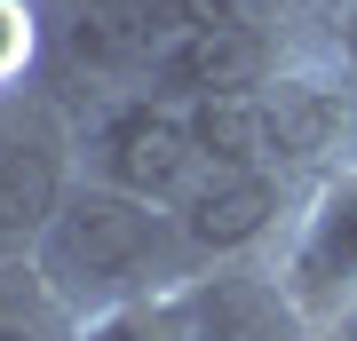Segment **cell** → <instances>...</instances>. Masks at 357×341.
<instances>
[{
  "instance_id": "cell-1",
  "label": "cell",
  "mask_w": 357,
  "mask_h": 341,
  "mask_svg": "<svg viewBox=\"0 0 357 341\" xmlns=\"http://www.w3.org/2000/svg\"><path fill=\"white\" fill-rule=\"evenodd\" d=\"M32 262L56 278V294L79 317H96V310H128V302L175 294L199 270V254L183 238L175 206H151L135 190H112V183L79 175L64 190V206H56V222L40 230Z\"/></svg>"
},
{
  "instance_id": "cell-2",
  "label": "cell",
  "mask_w": 357,
  "mask_h": 341,
  "mask_svg": "<svg viewBox=\"0 0 357 341\" xmlns=\"http://www.w3.org/2000/svg\"><path fill=\"white\" fill-rule=\"evenodd\" d=\"M159 40H167L159 0H40V88L79 119L143 88Z\"/></svg>"
},
{
  "instance_id": "cell-3",
  "label": "cell",
  "mask_w": 357,
  "mask_h": 341,
  "mask_svg": "<svg viewBox=\"0 0 357 341\" xmlns=\"http://www.w3.org/2000/svg\"><path fill=\"white\" fill-rule=\"evenodd\" d=\"M79 135V175L88 183H112V190H135L151 206H183L191 183L206 175V151L191 135V112L159 88H128L112 103L72 119Z\"/></svg>"
},
{
  "instance_id": "cell-4",
  "label": "cell",
  "mask_w": 357,
  "mask_h": 341,
  "mask_svg": "<svg viewBox=\"0 0 357 341\" xmlns=\"http://www.w3.org/2000/svg\"><path fill=\"white\" fill-rule=\"evenodd\" d=\"M72 183H79L72 112L48 88H8L0 96V254H32Z\"/></svg>"
},
{
  "instance_id": "cell-5",
  "label": "cell",
  "mask_w": 357,
  "mask_h": 341,
  "mask_svg": "<svg viewBox=\"0 0 357 341\" xmlns=\"http://www.w3.org/2000/svg\"><path fill=\"white\" fill-rule=\"evenodd\" d=\"M262 119H270V167L302 190L357 159V79L326 48H302L262 88Z\"/></svg>"
},
{
  "instance_id": "cell-6",
  "label": "cell",
  "mask_w": 357,
  "mask_h": 341,
  "mask_svg": "<svg viewBox=\"0 0 357 341\" xmlns=\"http://www.w3.org/2000/svg\"><path fill=\"white\" fill-rule=\"evenodd\" d=\"M167 333L175 341H310L318 326L302 317L278 254H246V262H199L175 294H159Z\"/></svg>"
},
{
  "instance_id": "cell-7",
  "label": "cell",
  "mask_w": 357,
  "mask_h": 341,
  "mask_svg": "<svg viewBox=\"0 0 357 341\" xmlns=\"http://www.w3.org/2000/svg\"><path fill=\"white\" fill-rule=\"evenodd\" d=\"M310 190L278 175V167H206L191 183V199L175 206L183 238L199 262H246V254H278L294 215H302Z\"/></svg>"
},
{
  "instance_id": "cell-8",
  "label": "cell",
  "mask_w": 357,
  "mask_h": 341,
  "mask_svg": "<svg viewBox=\"0 0 357 341\" xmlns=\"http://www.w3.org/2000/svg\"><path fill=\"white\" fill-rule=\"evenodd\" d=\"M278 270H286L294 302H302V317L318 333L357 317V159L342 175L310 183L302 215H294L286 246H278Z\"/></svg>"
},
{
  "instance_id": "cell-9",
  "label": "cell",
  "mask_w": 357,
  "mask_h": 341,
  "mask_svg": "<svg viewBox=\"0 0 357 341\" xmlns=\"http://www.w3.org/2000/svg\"><path fill=\"white\" fill-rule=\"evenodd\" d=\"M302 48H326V40H294V32H167L143 88H159V96H175V103L262 96Z\"/></svg>"
},
{
  "instance_id": "cell-10",
  "label": "cell",
  "mask_w": 357,
  "mask_h": 341,
  "mask_svg": "<svg viewBox=\"0 0 357 341\" xmlns=\"http://www.w3.org/2000/svg\"><path fill=\"white\" fill-rule=\"evenodd\" d=\"M167 32H294L326 40L342 0H159Z\"/></svg>"
},
{
  "instance_id": "cell-11",
  "label": "cell",
  "mask_w": 357,
  "mask_h": 341,
  "mask_svg": "<svg viewBox=\"0 0 357 341\" xmlns=\"http://www.w3.org/2000/svg\"><path fill=\"white\" fill-rule=\"evenodd\" d=\"M79 317L32 254H0V341H79Z\"/></svg>"
},
{
  "instance_id": "cell-12",
  "label": "cell",
  "mask_w": 357,
  "mask_h": 341,
  "mask_svg": "<svg viewBox=\"0 0 357 341\" xmlns=\"http://www.w3.org/2000/svg\"><path fill=\"white\" fill-rule=\"evenodd\" d=\"M40 88V0H0V96Z\"/></svg>"
},
{
  "instance_id": "cell-13",
  "label": "cell",
  "mask_w": 357,
  "mask_h": 341,
  "mask_svg": "<svg viewBox=\"0 0 357 341\" xmlns=\"http://www.w3.org/2000/svg\"><path fill=\"white\" fill-rule=\"evenodd\" d=\"M79 341H175V333H167L159 302H128V310H96L88 326H79Z\"/></svg>"
},
{
  "instance_id": "cell-14",
  "label": "cell",
  "mask_w": 357,
  "mask_h": 341,
  "mask_svg": "<svg viewBox=\"0 0 357 341\" xmlns=\"http://www.w3.org/2000/svg\"><path fill=\"white\" fill-rule=\"evenodd\" d=\"M326 56H333V63H342V72L357 79V0H342V16L326 24Z\"/></svg>"
},
{
  "instance_id": "cell-15",
  "label": "cell",
  "mask_w": 357,
  "mask_h": 341,
  "mask_svg": "<svg viewBox=\"0 0 357 341\" xmlns=\"http://www.w3.org/2000/svg\"><path fill=\"white\" fill-rule=\"evenodd\" d=\"M349 326H357V317H349Z\"/></svg>"
}]
</instances>
